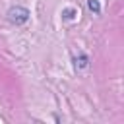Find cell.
<instances>
[{
  "label": "cell",
  "mask_w": 124,
  "mask_h": 124,
  "mask_svg": "<svg viewBox=\"0 0 124 124\" xmlns=\"http://www.w3.org/2000/svg\"><path fill=\"white\" fill-rule=\"evenodd\" d=\"M27 16H29V12L25 8H12L10 10V19L16 21V23H23L27 19Z\"/></svg>",
  "instance_id": "6da1fadb"
},
{
  "label": "cell",
  "mask_w": 124,
  "mask_h": 124,
  "mask_svg": "<svg viewBox=\"0 0 124 124\" xmlns=\"http://www.w3.org/2000/svg\"><path fill=\"white\" fill-rule=\"evenodd\" d=\"M89 10L99 12V2H97V0H89Z\"/></svg>",
  "instance_id": "7a4b0ae2"
}]
</instances>
